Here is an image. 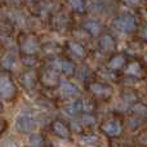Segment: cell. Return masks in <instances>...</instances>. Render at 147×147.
Listing matches in <instances>:
<instances>
[{"instance_id":"obj_1","label":"cell","mask_w":147,"mask_h":147,"mask_svg":"<svg viewBox=\"0 0 147 147\" xmlns=\"http://www.w3.org/2000/svg\"><path fill=\"white\" fill-rule=\"evenodd\" d=\"M14 127L16 129L18 130L22 134H27V133H31L36 129L38 127V120L30 112H21L17 117H16L14 121Z\"/></svg>"},{"instance_id":"obj_2","label":"cell","mask_w":147,"mask_h":147,"mask_svg":"<svg viewBox=\"0 0 147 147\" xmlns=\"http://www.w3.org/2000/svg\"><path fill=\"white\" fill-rule=\"evenodd\" d=\"M0 94H1V97H4L7 99H10L16 94V88L8 76H1L0 78Z\"/></svg>"},{"instance_id":"obj_3","label":"cell","mask_w":147,"mask_h":147,"mask_svg":"<svg viewBox=\"0 0 147 147\" xmlns=\"http://www.w3.org/2000/svg\"><path fill=\"white\" fill-rule=\"evenodd\" d=\"M115 27L120 31H124V32H130L136 27L134 18L132 16H123L115 21Z\"/></svg>"},{"instance_id":"obj_4","label":"cell","mask_w":147,"mask_h":147,"mask_svg":"<svg viewBox=\"0 0 147 147\" xmlns=\"http://www.w3.org/2000/svg\"><path fill=\"white\" fill-rule=\"evenodd\" d=\"M102 130L106 133L110 137H116L121 133V125L117 121H114V120H109V121L103 123L102 124Z\"/></svg>"},{"instance_id":"obj_5","label":"cell","mask_w":147,"mask_h":147,"mask_svg":"<svg viewBox=\"0 0 147 147\" xmlns=\"http://www.w3.org/2000/svg\"><path fill=\"white\" fill-rule=\"evenodd\" d=\"M79 93L76 85H74L71 81L63 79L61 83V94L65 97V98H70V97H74Z\"/></svg>"},{"instance_id":"obj_6","label":"cell","mask_w":147,"mask_h":147,"mask_svg":"<svg viewBox=\"0 0 147 147\" xmlns=\"http://www.w3.org/2000/svg\"><path fill=\"white\" fill-rule=\"evenodd\" d=\"M22 51L27 54L36 53V52L39 51V44H38V41H36V39L32 38V36H28L22 44Z\"/></svg>"},{"instance_id":"obj_7","label":"cell","mask_w":147,"mask_h":147,"mask_svg":"<svg viewBox=\"0 0 147 147\" xmlns=\"http://www.w3.org/2000/svg\"><path fill=\"white\" fill-rule=\"evenodd\" d=\"M41 80H43V83L45 84V85L54 86V85H57V84H58V75H57L56 71H53V70H49V71H47L43 75Z\"/></svg>"},{"instance_id":"obj_8","label":"cell","mask_w":147,"mask_h":147,"mask_svg":"<svg viewBox=\"0 0 147 147\" xmlns=\"http://www.w3.org/2000/svg\"><path fill=\"white\" fill-rule=\"evenodd\" d=\"M81 110H83V101L72 102V103H70L69 106L63 107V112L67 114V115H70V116H75V115H78Z\"/></svg>"},{"instance_id":"obj_9","label":"cell","mask_w":147,"mask_h":147,"mask_svg":"<svg viewBox=\"0 0 147 147\" xmlns=\"http://www.w3.org/2000/svg\"><path fill=\"white\" fill-rule=\"evenodd\" d=\"M90 90L93 93L98 94V96H107V94L111 93L109 86L102 85V84H90Z\"/></svg>"},{"instance_id":"obj_10","label":"cell","mask_w":147,"mask_h":147,"mask_svg":"<svg viewBox=\"0 0 147 147\" xmlns=\"http://www.w3.org/2000/svg\"><path fill=\"white\" fill-rule=\"evenodd\" d=\"M53 130L59 136V137H62V138H69V129H67V128L65 127L62 123H59V121H56V123H54V124H53Z\"/></svg>"},{"instance_id":"obj_11","label":"cell","mask_w":147,"mask_h":147,"mask_svg":"<svg viewBox=\"0 0 147 147\" xmlns=\"http://www.w3.org/2000/svg\"><path fill=\"white\" fill-rule=\"evenodd\" d=\"M85 28L92 34V35H98L101 31V25L96 21H89L85 23Z\"/></svg>"},{"instance_id":"obj_12","label":"cell","mask_w":147,"mask_h":147,"mask_svg":"<svg viewBox=\"0 0 147 147\" xmlns=\"http://www.w3.org/2000/svg\"><path fill=\"white\" fill-rule=\"evenodd\" d=\"M56 63L58 65L59 69L66 74V75H71V74L74 72V65L71 63V62H69V61H57Z\"/></svg>"},{"instance_id":"obj_13","label":"cell","mask_w":147,"mask_h":147,"mask_svg":"<svg viewBox=\"0 0 147 147\" xmlns=\"http://www.w3.org/2000/svg\"><path fill=\"white\" fill-rule=\"evenodd\" d=\"M101 47L105 49V51H111V49L115 47V43H114V40H112L111 36H109V35L102 36V39H101Z\"/></svg>"},{"instance_id":"obj_14","label":"cell","mask_w":147,"mask_h":147,"mask_svg":"<svg viewBox=\"0 0 147 147\" xmlns=\"http://www.w3.org/2000/svg\"><path fill=\"white\" fill-rule=\"evenodd\" d=\"M35 75H34V72H27L23 75V79H22V83L23 85H25L26 89H31L34 86V83H35Z\"/></svg>"},{"instance_id":"obj_15","label":"cell","mask_w":147,"mask_h":147,"mask_svg":"<svg viewBox=\"0 0 147 147\" xmlns=\"http://www.w3.org/2000/svg\"><path fill=\"white\" fill-rule=\"evenodd\" d=\"M70 49H71L72 53L75 54V56H78L79 58H83V57L85 56V52H84L83 47L79 43H70Z\"/></svg>"},{"instance_id":"obj_16","label":"cell","mask_w":147,"mask_h":147,"mask_svg":"<svg viewBox=\"0 0 147 147\" xmlns=\"http://www.w3.org/2000/svg\"><path fill=\"white\" fill-rule=\"evenodd\" d=\"M123 65H124V58H123V56H116L110 61L109 67L112 70H117V69H120Z\"/></svg>"},{"instance_id":"obj_17","label":"cell","mask_w":147,"mask_h":147,"mask_svg":"<svg viewBox=\"0 0 147 147\" xmlns=\"http://www.w3.org/2000/svg\"><path fill=\"white\" fill-rule=\"evenodd\" d=\"M70 4L76 12H83L84 10V3L83 0H69Z\"/></svg>"},{"instance_id":"obj_18","label":"cell","mask_w":147,"mask_h":147,"mask_svg":"<svg viewBox=\"0 0 147 147\" xmlns=\"http://www.w3.org/2000/svg\"><path fill=\"white\" fill-rule=\"evenodd\" d=\"M127 74H130V75H137V74H140V65H138L137 62L130 63L127 69Z\"/></svg>"},{"instance_id":"obj_19","label":"cell","mask_w":147,"mask_h":147,"mask_svg":"<svg viewBox=\"0 0 147 147\" xmlns=\"http://www.w3.org/2000/svg\"><path fill=\"white\" fill-rule=\"evenodd\" d=\"M14 63H16V59L13 58L12 56H9V54H8V56H5L4 59H3V65H4L7 69H10V67H13V66H14Z\"/></svg>"},{"instance_id":"obj_20","label":"cell","mask_w":147,"mask_h":147,"mask_svg":"<svg viewBox=\"0 0 147 147\" xmlns=\"http://www.w3.org/2000/svg\"><path fill=\"white\" fill-rule=\"evenodd\" d=\"M3 147H20V143L13 138H8L3 142Z\"/></svg>"},{"instance_id":"obj_21","label":"cell","mask_w":147,"mask_h":147,"mask_svg":"<svg viewBox=\"0 0 147 147\" xmlns=\"http://www.w3.org/2000/svg\"><path fill=\"white\" fill-rule=\"evenodd\" d=\"M30 145L34 146V147H39L41 145V137L40 136H38V134L32 136V137L30 138Z\"/></svg>"},{"instance_id":"obj_22","label":"cell","mask_w":147,"mask_h":147,"mask_svg":"<svg viewBox=\"0 0 147 147\" xmlns=\"http://www.w3.org/2000/svg\"><path fill=\"white\" fill-rule=\"evenodd\" d=\"M133 111L137 112V114H141V115H146L147 114V107L143 106V105H136L133 107Z\"/></svg>"},{"instance_id":"obj_23","label":"cell","mask_w":147,"mask_h":147,"mask_svg":"<svg viewBox=\"0 0 147 147\" xmlns=\"http://www.w3.org/2000/svg\"><path fill=\"white\" fill-rule=\"evenodd\" d=\"M83 123L86 125H93L94 123H96V119H94L93 116H90V115H84L83 116Z\"/></svg>"},{"instance_id":"obj_24","label":"cell","mask_w":147,"mask_h":147,"mask_svg":"<svg viewBox=\"0 0 147 147\" xmlns=\"http://www.w3.org/2000/svg\"><path fill=\"white\" fill-rule=\"evenodd\" d=\"M81 141H83L84 143H88V145H92V143H96L97 138L94 137V136H86V137H83V138H81Z\"/></svg>"},{"instance_id":"obj_25","label":"cell","mask_w":147,"mask_h":147,"mask_svg":"<svg viewBox=\"0 0 147 147\" xmlns=\"http://www.w3.org/2000/svg\"><path fill=\"white\" fill-rule=\"evenodd\" d=\"M22 62H23L25 65H27V66H31V65L35 63V59L31 58V57H28V58L26 57V58H23V59H22Z\"/></svg>"},{"instance_id":"obj_26","label":"cell","mask_w":147,"mask_h":147,"mask_svg":"<svg viewBox=\"0 0 147 147\" xmlns=\"http://www.w3.org/2000/svg\"><path fill=\"white\" fill-rule=\"evenodd\" d=\"M140 0H125V3H128V4H136V3H138Z\"/></svg>"},{"instance_id":"obj_27","label":"cell","mask_w":147,"mask_h":147,"mask_svg":"<svg viewBox=\"0 0 147 147\" xmlns=\"http://www.w3.org/2000/svg\"><path fill=\"white\" fill-rule=\"evenodd\" d=\"M145 38H146V40H147V28L145 30Z\"/></svg>"},{"instance_id":"obj_28","label":"cell","mask_w":147,"mask_h":147,"mask_svg":"<svg viewBox=\"0 0 147 147\" xmlns=\"http://www.w3.org/2000/svg\"><path fill=\"white\" fill-rule=\"evenodd\" d=\"M3 109V106H1V105H0V110H1Z\"/></svg>"},{"instance_id":"obj_29","label":"cell","mask_w":147,"mask_h":147,"mask_svg":"<svg viewBox=\"0 0 147 147\" xmlns=\"http://www.w3.org/2000/svg\"><path fill=\"white\" fill-rule=\"evenodd\" d=\"M13 1H18V0H13Z\"/></svg>"},{"instance_id":"obj_30","label":"cell","mask_w":147,"mask_h":147,"mask_svg":"<svg viewBox=\"0 0 147 147\" xmlns=\"http://www.w3.org/2000/svg\"><path fill=\"white\" fill-rule=\"evenodd\" d=\"M0 130H1V125H0Z\"/></svg>"},{"instance_id":"obj_31","label":"cell","mask_w":147,"mask_h":147,"mask_svg":"<svg viewBox=\"0 0 147 147\" xmlns=\"http://www.w3.org/2000/svg\"><path fill=\"white\" fill-rule=\"evenodd\" d=\"M32 1H35V0H32Z\"/></svg>"}]
</instances>
